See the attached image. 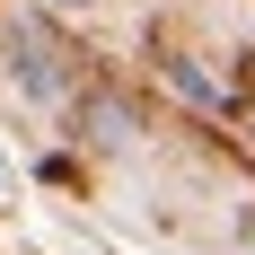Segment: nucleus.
Wrapping results in <instances>:
<instances>
[{
	"label": "nucleus",
	"mask_w": 255,
	"mask_h": 255,
	"mask_svg": "<svg viewBox=\"0 0 255 255\" xmlns=\"http://www.w3.org/2000/svg\"><path fill=\"white\" fill-rule=\"evenodd\" d=\"M18 44V88L26 97H62V62H53V44H35V35H9Z\"/></svg>",
	"instance_id": "obj_1"
},
{
	"label": "nucleus",
	"mask_w": 255,
	"mask_h": 255,
	"mask_svg": "<svg viewBox=\"0 0 255 255\" xmlns=\"http://www.w3.org/2000/svg\"><path fill=\"white\" fill-rule=\"evenodd\" d=\"M53 9H88V0H53Z\"/></svg>",
	"instance_id": "obj_2"
}]
</instances>
